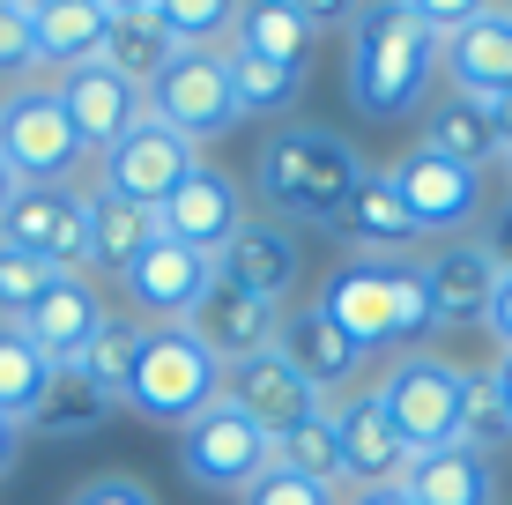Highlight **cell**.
<instances>
[{
  "label": "cell",
  "mask_w": 512,
  "mask_h": 505,
  "mask_svg": "<svg viewBox=\"0 0 512 505\" xmlns=\"http://www.w3.org/2000/svg\"><path fill=\"white\" fill-rule=\"evenodd\" d=\"M216 394H223V364L208 357L186 327H149V335H141V357H134V379H127V409L134 416L186 431Z\"/></svg>",
  "instance_id": "obj_4"
},
{
  "label": "cell",
  "mask_w": 512,
  "mask_h": 505,
  "mask_svg": "<svg viewBox=\"0 0 512 505\" xmlns=\"http://www.w3.org/2000/svg\"><path fill=\"white\" fill-rule=\"evenodd\" d=\"M416 149L446 156V164L475 171V179H483L490 164H505L498 127H490V97H461V90L431 97V104H423V142H416Z\"/></svg>",
  "instance_id": "obj_24"
},
{
  "label": "cell",
  "mask_w": 512,
  "mask_h": 505,
  "mask_svg": "<svg viewBox=\"0 0 512 505\" xmlns=\"http://www.w3.org/2000/svg\"><path fill=\"white\" fill-rule=\"evenodd\" d=\"M0 246L45 260L60 275H90V194L75 186H15L0 216Z\"/></svg>",
  "instance_id": "obj_9"
},
{
  "label": "cell",
  "mask_w": 512,
  "mask_h": 505,
  "mask_svg": "<svg viewBox=\"0 0 512 505\" xmlns=\"http://www.w3.org/2000/svg\"><path fill=\"white\" fill-rule=\"evenodd\" d=\"M297 90H305V67H282V60H260V52L231 45V97L245 119H268V112H290Z\"/></svg>",
  "instance_id": "obj_33"
},
{
  "label": "cell",
  "mask_w": 512,
  "mask_h": 505,
  "mask_svg": "<svg viewBox=\"0 0 512 505\" xmlns=\"http://www.w3.org/2000/svg\"><path fill=\"white\" fill-rule=\"evenodd\" d=\"M8 201H15V171H8V156H0V216H8Z\"/></svg>",
  "instance_id": "obj_47"
},
{
  "label": "cell",
  "mask_w": 512,
  "mask_h": 505,
  "mask_svg": "<svg viewBox=\"0 0 512 505\" xmlns=\"http://www.w3.org/2000/svg\"><path fill=\"white\" fill-rule=\"evenodd\" d=\"M97 327H104V298H97L90 275H52V290L23 312V335L38 342V357L52 364V372H67V364L90 350Z\"/></svg>",
  "instance_id": "obj_21"
},
{
  "label": "cell",
  "mask_w": 512,
  "mask_h": 505,
  "mask_svg": "<svg viewBox=\"0 0 512 505\" xmlns=\"http://www.w3.org/2000/svg\"><path fill=\"white\" fill-rule=\"evenodd\" d=\"M438 75L461 97H505L512 90V8H475V23L438 45Z\"/></svg>",
  "instance_id": "obj_20"
},
{
  "label": "cell",
  "mask_w": 512,
  "mask_h": 505,
  "mask_svg": "<svg viewBox=\"0 0 512 505\" xmlns=\"http://www.w3.org/2000/svg\"><path fill=\"white\" fill-rule=\"evenodd\" d=\"M483 379H490V387H498V402L512 409V350H498V364H490V372H483Z\"/></svg>",
  "instance_id": "obj_44"
},
{
  "label": "cell",
  "mask_w": 512,
  "mask_h": 505,
  "mask_svg": "<svg viewBox=\"0 0 512 505\" xmlns=\"http://www.w3.org/2000/svg\"><path fill=\"white\" fill-rule=\"evenodd\" d=\"M453 446H468V454H483V461H498L512 446V409L498 402V387H490L483 372L461 379V431H453Z\"/></svg>",
  "instance_id": "obj_35"
},
{
  "label": "cell",
  "mask_w": 512,
  "mask_h": 505,
  "mask_svg": "<svg viewBox=\"0 0 512 505\" xmlns=\"http://www.w3.org/2000/svg\"><path fill=\"white\" fill-rule=\"evenodd\" d=\"M327 23H334V8H305V0H253V8H238L231 45L260 52V60H282V67H312Z\"/></svg>",
  "instance_id": "obj_25"
},
{
  "label": "cell",
  "mask_w": 512,
  "mask_h": 505,
  "mask_svg": "<svg viewBox=\"0 0 512 505\" xmlns=\"http://www.w3.org/2000/svg\"><path fill=\"white\" fill-rule=\"evenodd\" d=\"M401 491L416 505H498V461L468 454V446H431L409 461Z\"/></svg>",
  "instance_id": "obj_28"
},
{
  "label": "cell",
  "mask_w": 512,
  "mask_h": 505,
  "mask_svg": "<svg viewBox=\"0 0 512 505\" xmlns=\"http://www.w3.org/2000/svg\"><path fill=\"white\" fill-rule=\"evenodd\" d=\"M349 505H416L409 491H401V483H386V491H357V498H349Z\"/></svg>",
  "instance_id": "obj_45"
},
{
  "label": "cell",
  "mask_w": 512,
  "mask_h": 505,
  "mask_svg": "<svg viewBox=\"0 0 512 505\" xmlns=\"http://www.w3.org/2000/svg\"><path fill=\"white\" fill-rule=\"evenodd\" d=\"M275 350H282V364H290L297 379H305L312 394H342L349 379L364 372V350L357 342H342L334 327L320 320V305H305V312H282V335H275Z\"/></svg>",
  "instance_id": "obj_23"
},
{
  "label": "cell",
  "mask_w": 512,
  "mask_h": 505,
  "mask_svg": "<svg viewBox=\"0 0 512 505\" xmlns=\"http://www.w3.org/2000/svg\"><path fill=\"white\" fill-rule=\"evenodd\" d=\"M0 156H8L15 186H75V171H82L90 149L75 142L60 97H52L45 82H23V90L0 97Z\"/></svg>",
  "instance_id": "obj_7"
},
{
  "label": "cell",
  "mask_w": 512,
  "mask_h": 505,
  "mask_svg": "<svg viewBox=\"0 0 512 505\" xmlns=\"http://www.w3.org/2000/svg\"><path fill=\"white\" fill-rule=\"evenodd\" d=\"M104 23H112V0H30V45H38V67H75L97 60Z\"/></svg>",
  "instance_id": "obj_27"
},
{
  "label": "cell",
  "mask_w": 512,
  "mask_h": 505,
  "mask_svg": "<svg viewBox=\"0 0 512 505\" xmlns=\"http://www.w3.org/2000/svg\"><path fill=\"white\" fill-rule=\"evenodd\" d=\"M67 505H156V491L141 476H127V468H104V476L75 483V498H67Z\"/></svg>",
  "instance_id": "obj_40"
},
{
  "label": "cell",
  "mask_w": 512,
  "mask_h": 505,
  "mask_svg": "<svg viewBox=\"0 0 512 505\" xmlns=\"http://www.w3.org/2000/svg\"><path fill=\"white\" fill-rule=\"evenodd\" d=\"M423 290H431V327H475L498 298V260L483 253V238H446L423 260Z\"/></svg>",
  "instance_id": "obj_19"
},
{
  "label": "cell",
  "mask_w": 512,
  "mask_h": 505,
  "mask_svg": "<svg viewBox=\"0 0 512 505\" xmlns=\"http://www.w3.org/2000/svg\"><path fill=\"white\" fill-rule=\"evenodd\" d=\"M490 127H498V149L512 156V90H505V97H490Z\"/></svg>",
  "instance_id": "obj_43"
},
{
  "label": "cell",
  "mask_w": 512,
  "mask_h": 505,
  "mask_svg": "<svg viewBox=\"0 0 512 505\" xmlns=\"http://www.w3.org/2000/svg\"><path fill=\"white\" fill-rule=\"evenodd\" d=\"M149 238H156L149 208L112 201V194H90V283H97V275H127Z\"/></svg>",
  "instance_id": "obj_29"
},
{
  "label": "cell",
  "mask_w": 512,
  "mask_h": 505,
  "mask_svg": "<svg viewBox=\"0 0 512 505\" xmlns=\"http://www.w3.org/2000/svg\"><path fill=\"white\" fill-rule=\"evenodd\" d=\"M119 290L134 298V312H141L149 327H186V320H193V305L216 290V260L156 231L149 246H141V260H134L127 275H119Z\"/></svg>",
  "instance_id": "obj_12"
},
{
  "label": "cell",
  "mask_w": 512,
  "mask_h": 505,
  "mask_svg": "<svg viewBox=\"0 0 512 505\" xmlns=\"http://www.w3.org/2000/svg\"><path fill=\"white\" fill-rule=\"evenodd\" d=\"M179 468H186L193 491H208V498H245L275 468V439L216 394V402L179 431Z\"/></svg>",
  "instance_id": "obj_5"
},
{
  "label": "cell",
  "mask_w": 512,
  "mask_h": 505,
  "mask_svg": "<svg viewBox=\"0 0 512 505\" xmlns=\"http://www.w3.org/2000/svg\"><path fill=\"white\" fill-rule=\"evenodd\" d=\"M52 275H60V268H45V260L0 246V327H23V312L52 290Z\"/></svg>",
  "instance_id": "obj_37"
},
{
  "label": "cell",
  "mask_w": 512,
  "mask_h": 505,
  "mask_svg": "<svg viewBox=\"0 0 512 505\" xmlns=\"http://www.w3.org/2000/svg\"><path fill=\"white\" fill-rule=\"evenodd\" d=\"M438 82V38L423 30L416 0L349 8V104L364 119H401Z\"/></svg>",
  "instance_id": "obj_1"
},
{
  "label": "cell",
  "mask_w": 512,
  "mask_h": 505,
  "mask_svg": "<svg viewBox=\"0 0 512 505\" xmlns=\"http://www.w3.org/2000/svg\"><path fill=\"white\" fill-rule=\"evenodd\" d=\"M238 505H342L327 491V483H312V476H297V468H268V476L253 483Z\"/></svg>",
  "instance_id": "obj_38"
},
{
  "label": "cell",
  "mask_w": 512,
  "mask_h": 505,
  "mask_svg": "<svg viewBox=\"0 0 512 505\" xmlns=\"http://www.w3.org/2000/svg\"><path fill=\"white\" fill-rule=\"evenodd\" d=\"M52 97H60V112H67V127H75V142L104 156V149H119L127 134L149 119V97L134 90V82H119L112 67H75V75H60L52 82Z\"/></svg>",
  "instance_id": "obj_13"
},
{
  "label": "cell",
  "mask_w": 512,
  "mask_h": 505,
  "mask_svg": "<svg viewBox=\"0 0 512 505\" xmlns=\"http://www.w3.org/2000/svg\"><path fill=\"white\" fill-rule=\"evenodd\" d=\"M223 402H231L238 416H253L268 439H282V431H297L305 416H320L327 402L305 387V379L282 364V350H260V357H245L223 372Z\"/></svg>",
  "instance_id": "obj_17"
},
{
  "label": "cell",
  "mask_w": 512,
  "mask_h": 505,
  "mask_svg": "<svg viewBox=\"0 0 512 505\" xmlns=\"http://www.w3.org/2000/svg\"><path fill=\"white\" fill-rule=\"evenodd\" d=\"M334 431H342V483L357 491H386V483L409 476V439L394 431V416L379 409V394H349V402H327Z\"/></svg>",
  "instance_id": "obj_15"
},
{
  "label": "cell",
  "mask_w": 512,
  "mask_h": 505,
  "mask_svg": "<svg viewBox=\"0 0 512 505\" xmlns=\"http://www.w3.org/2000/svg\"><path fill=\"white\" fill-rule=\"evenodd\" d=\"M364 149H349L342 134H327V127H282L260 142L253 156V194L268 201V216L275 223H327L334 231V216H342V201H349V186L364 179Z\"/></svg>",
  "instance_id": "obj_2"
},
{
  "label": "cell",
  "mask_w": 512,
  "mask_h": 505,
  "mask_svg": "<svg viewBox=\"0 0 512 505\" xmlns=\"http://www.w3.org/2000/svg\"><path fill=\"white\" fill-rule=\"evenodd\" d=\"M386 179H394L401 208H409L416 238H438V246H446V238H468V223L483 216V179L461 171V164H446V156H431V149L394 156Z\"/></svg>",
  "instance_id": "obj_11"
},
{
  "label": "cell",
  "mask_w": 512,
  "mask_h": 505,
  "mask_svg": "<svg viewBox=\"0 0 512 505\" xmlns=\"http://www.w3.org/2000/svg\"><path fill=\"white\" fill-rule=\"evenodd\" d=\"M149 119H164L186 142H216V134L238 127V97H231V38L201 45V52H171V67L149 82Z\"/></svg>",
  "instance_id": "obj_6"
},
{
  "label": "cell",
  "mask_w": 512,
  "mask_h": 505,
  "mask_svg": "<svg viewBox=\"0 0 512 505\" xmlns=\"http://www.w3.org/2000/svg\"><path fill=\"white\" fill-rule=\"evenodd\" d=\"M461 379H468L461 364H446L431 350H409L379 379V409L394 416V431L409 439V454L453 446V431H461Z\"/></svg>",
  "instance_id": "obj_8"
},
{
  "label": "cell",
  "mask_w": 512,
  "mask_h": 505,
  "mask_svg": "<svg viewBox=\"0 0 512 505\" xmlns=\"http://www.w3.org/2000/svg\"><path fill=\"white\" fill-rule=\"evenodd\" d=\"M216 275L231 290H245V298L282 305L297 290V231H290V223H275V216H245L238 238L216 253Z\"/></svg>",
  "instance_id": "obj_18"
},
{
  "label": "cell",
  "mask_w": 512,
  "mask_h": 505,
  "mask_svg": "<svg viewBox=\"0 0 512 505\" xmlns=\"http://www.w3.org/2000/svg\"><path fill=\"white\" fill-rule=\"evenodd\" d=\"M186 335L201 342V350L216 357L223 372H231V364L260 357V350H275V335H282V305H268V298H245V290H231V283L216 275V290H208V298L193 305Z\"/></svg>",
  "instance_id": "obj_16"
},
{
  "label": "cell",
  "mask_w": 512,
  "mask_h": 505,
  "mask_svg": "<svg viewBox=\"0 0 512 505\" xmlns=\"http://www.w3.org/2000/svg\"><path fill=\"white\" fill-rule=\"evenodd\" d=\"M45 387H52V364L38 357V342H30L23 327H0V424L23 431L30 416H38Z\"/></svg>",
  "instance_id": "obj_30"
},
{
  "label": "cell",
  "mask_w": 512,
  "mask_h": 505,
  "mask_svg": "<svg viewBox=\"0 0 512 505\" xmlns=\"http://www.w3.org/2000/svg\"><path fill=\"white\" fill-rule=\"evenodd\" d=\"M141 335H149L141 320H112V312H104V327L90 335V350L67 364V372H82L104 402L119 409V402H127V379H134V357H141Z\"/></svg>",
  "instance_id": "obj_31"
},
{
  "label": "cell",
  "mask_w": 512,
  "mask_h": 505,
  "mask_svg": "<svg viewBox=\"0 0 512 505\" xmlns=\"http://www.w3.org/2000/svg\"><path fill=\"white\" fill-rule=\"evenodd\" d=\"M483 327H490V335H498V350H512V275H498V298H490Z\"/></svg>",
  "instance_id": "obj_42"
},
{
  "label": "cell",
  "mask_w": 512,
  "mask_h": 505,
  "mask_svg": "<svg viewBox=\"0 0 512 505\" xmlns=\"http://www.w3.org/2000/svg\"><path fill=\"white\" fill-rule=\"evenodd\" d=\"M320 320L342 342H357L364 357L394 350V342H423L431 335V290H423V260H357L320 283Z\"/></svg>",
  "instance_id": "obj_3"
},
{
  "label": "cell",
  "mask_w": 512,
  "mask_h": 505,
  "mask_svg": "<svg viewBox=\"0 0 512 505\" xmlns=\"http://www.w3.org/2000/svg\"><path fill=\"white\" fill-rule=\"evenodd\" d=\"M505 171H512V156H505Z\"/></svg>",
  "instance_id": "obj_48"
},
{
  "label": "cell",
  "mask_w": 512,
  "mask_h": 505,
  "mask_svg": "<svg viewBox=\"0 0 512 505\" xmlns=\"http://www.w3.org/2000/svg\"><path fill=\"white\" fill-rule=\"evenodd\" d=\"M208 156H201V142H186V134H171L164 119H141V127L127 134L119 149H104V186L97 194H112V201H134V208H164L179 186L201 171Z\"/></svg>",
  "instance_id": "obj_10"
},
{
  "label": "cell",
  "mask_w": 512,
  "mask_h": 505,
  "mask_svg": "<svg viewBox=\"0 0 512 505\" xmlns=\"http://www.w3.org/2000/svg\"><path fill=\"white\" fill-rule=\"evenodd\" d=\"M275 468H297V476L342 491V431H334V409L305 416L297 431H282V439H275Z\"/></svg>",
  "instance_id": "obj_34"
},
{
  "label": "cell",
  "mask_w": 512,
  "mask_h": 505,
  "mask_svg": "<svg viewBox=\"0 0 512 505\" xmlns=\"http://www.w3.org/2000/svg\"><path fill=\"white\" fill-rule=\"evenodd\" d=\"M238 223H245V194H238L231 171H216V164H201L179 194L156 208V231L179 238V246H193V253H208V260L238 238Z\"/></svg>",
  "instance_id": "obj_14"
},
{
  "label": "cell",
  "mask_w": 512,
  "mask_h": 505,
  "mask_svg": "<svg viewBox=\"0 0 512 505\" xmlns=\"http://www.w3.org/2000/svg\"><path fill=\"white\" fill-rule=\"evenodd\" d=\"M171 45L164 23H156V0H112V23H104V45H97V67H112L119 82H134L149 97V82L171 67Z\"/></svg>",
  "instance_id": "obj_26"
},
{
  "label": "cell",
  "mask_w": 512,
  "mask_h": 505,
  "mask_svg": "<svg viewBox=\"0 0 512 505\" xmlns=\"http://www.w3.org/2000/svg\"><path fill=\"white\" fill-rule=\"evenodd\" d=\"M38 67V45H30V0H0V82Z\"/></svg>",
  "instance_id": "obj_39"
},
{
  "label": "cell",
  "mask_w": 512,
  "mask_h": 505,
  "mask_svg": "<svg viewBox=\"0 0 512 505\" xmlns=\"http://www.w3.org/2000/svg\"><path fill=\"white\" fill-rule=\"evenodd\" d=\"M483 253L498 260V275H512V201L490 216V231H483Z\"/></svg>",
  "instance_id": "obj_41"
},
{
  "label": "cell",
  "mask_w": 512,
  "mask_h": 505,
  "mask_svg": "<svg viewBox=\"0 0 512 505\" xmlns=\"http://www.w3.org/2000/svg\"><path fill=\"white\" fill-rule=\"evenodd\" d=\"M104 416H112V402H104L82 372H52L45 402H38V416H30L23 431H38V439H90Z\"/></svg>",
  "instance_id": "obj_32"
},
{
  "label": "cell",
  "mask_w": 512,
  "mask_h": 505,
  "mask_svg": "<svg viewBox=\"0 0 512 505\" xmlns=\"http://www.w3.org/2000/svg\"><path fill=\"white\" fill-rule=\"evenodd\" d=\"M156 23L179 52H201V45H223V30L238 23L231 0H156Z\"/></svg>",
  "instance_id": "obj_36"
},
{
  "label": "cell",
  "mask_w": 512,
  "mask_h": 505,
  "mask_svg": "<svg viewBox=\"0 0 512 505\" xmlns=\"http://www.w3.org/2000/svg\"><path fill=\"white\" fill-rule=\"evenodd\" d=\"M15 454H23V431H15V424H0V476L15 468Z\"/></svg>",
  "instance_id": "obj_46"
},
{
  "label": "cell",
  "mask_w": 512,
  "mask_h": 505,
  "mask_svg": "<svg viewBox=\"0 0 512 505\" xmlns=\"http://www.w3.org/2000/svg\"><path fill=\"white\" fill-rule=\"evenodd\" d=\"M334 231L349 238V253H357V260H409L416 223H409V208H401L394 179H386V164H372L357 186H349V201H342V216H334Z\"/></svg>",
  "instance_id": "obj_22"
}]
</instances>
